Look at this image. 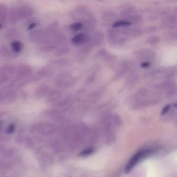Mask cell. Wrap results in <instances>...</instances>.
I'll return each instance as SVG.
<instances>
[{
	"mask_svg": "<svg viewBox=\"0 0 177 177\" xmlns=\"http://www.w3.org/2000/svg\"><path fill=\"white\" fill-rule=\"evenodd\" d=\"M152 151L150 150H144L137 152L127 163L125 170L126 173L128 174L130 172L141 159L149 155L150 154L152 153Z\"/></svg>",
	"mask_w": 177,
	"mask_h": 177,
	"instance_id": "cell-1",
	"label": "cell"
},
{
	"mask_svg": "<svg viewBox=\"0 0 177 177\" xmlns=\"http://www.w3.org/2000/svg\"><path fill=\"white\" fill-rule=\"evenodd\" d=\"M19 20H23L31 17L34 13V10L32 7L28 5H22L16 9Z\"/></svg>",
	"mask_w": 177,
	"mask_h": 177,
	"instance_id": "cell-2",
	"label": "cell"
},
{
	"mask_svg": "<svg viewBox=\"0 0 177 177\" xmlns=\"http://www.w3.org/2000/svg\"><path fill=\"white\" fill-rule=\"evenodd\" d=\"M32 69L30 65H28L27 64L21 65L16 70L15 81H17L21 80L22 78L30 75L32 73Z\"/></svg>",
	"mask_w": 177,
	"mask_h": 177,
	"instance_id": "cell-3",
	"label": "cell"
},
{
	"mask_svg": "<svg viewBox=\"0 0 177 177\" xmlns=\"http://www.w3.org/2000/svg\"><path fill=\"white\" fill-rule=\"evenodd\" d=\"M17 98L18 94L16 91L13 89H10L3 92L2 101L6 103H10L16 100Z\"/></svg>",
	"mask_w": 177,
	"mask_h": 177,
	"instance_id": "cell-4",
	"label": "cell"
},
{
	"mask_svg": "<svg viewBox=\"0 0 177 177\" xmlns=\"http://www.w3.org/2000/svg\"><path fill=\"white\" fill-rule=\"evenodd\" d=\"M49 88L46 84H42L39 86L35 90L34 95L37 98H42L47 95L49 92Z\"/></svg>",
	"mask_w": 177,
	"mask_h": 177,
	"instance_id": "cell-5",
	"label": "cell"
},
{
	"mask_svg": "<svg viewBox=\"0 0 177 177\" xmlns=\"http://www.w3.org/2000/svg\"><path fill=\"white\" fill-rule=\"evenodd\" d=\"M15 65L11 64H5L0 68V72L10 77L16 72Z\"/></svg>",
	"mask_w": 177,
	"mask_h": 177,
	"instance_id": "cell-6",
	"label": "cell"
},
{
	"mask_svg": "<svg viewBox=\"0 0 177 177\" xmlns=\"http://www.w3.org/2000/svg\"><path fill=\"white\" fill-rule=\"evenodd\" d=\"M88 37L85 34L80 33L77 34L73 37L72 40V43L77 45H81L86 43V42L88 41Z\"/></svg>",
	"mask_w": 177,
	"mask_h": 177,
	"instance_id": "cell-7",
	"label": "cell"
},
{
	"mask_svg": "<svg viewBox=\"0 0 177 177\" xmlns=\"http://www.w3.org/2000/svg\"><path fill=\"white\" fill-rule=\"evenodd\" d=\"M61 92L60 90L56 89H53L49 92L47 94V100L49 102H52L58 100L59 98H61Z\"/></svg>",
	"mask_w": 177,
	"mask_h": 177,
	"instance_id": "cell-8",
	"label": "cell"
},
{
	"mask_svg": "<svg viewBox=\"0 0 177 177\" xmlns=\"http://www.w3.org/2000/svg\"><path fill=\"white\" fill-rule=\"evenodd\" d=\"M7 18V9L3 4L0 3V25L5 24Z\"/></svg>",
	"mask_w": 177,
	"mask_h": 177,
	"instance_id": "cell-9",
	"label": "cell"
},
{
	"mask_svg": "<svg viewBox=\"0 0 177 177\" xmlns=\"http://www.w3.org/2000/svg\"><path fill=\"white\" fill-rule=\"evenodd\" d=\"M57 49L55 45L53 44H46L45 45H42L38 48V50L41 53H49L50 52H53Z\"/></svg>",
	"mask_w": 177,
	"mask_h": 177,
	"instance_id": "cell-10",
	"label": "cell"
},
{
	"mask_svg": "<svg viewBox=\"0 0 177 177\" xmlns=\"http://www.w3.org/2000/svg\"><path fill=\"white\" fill-rule=\"evenodd\" d=\"M51 70L48 67H43L40 69L36 74V77L40 80L42 78L49 76Z\"/></svg>",
	"mask_w": 177,
	"mask_h": 177,
	"instance_id": "cell-11",
	"label": "cell"
},
{
	"mask_svg": "<svg viewBox=\"0 0 177 177\" xmlns=\"http://www.w3.org/2000/svg\"><path fill=\"white\" fill-rule=\"evenodd\" d=\"M9 20L11 24H15L18 22V17L17 15L16 9H12L9 13Z\"/></svg>",
	"mask_w": 177,
	"mask_h": 177,
	"instance_id": "cell-12",
	"label": "cell"
},
{
	"mask_svg": "<svg viewBox=\"0 0 177 177\" xmlns=\"http://www.w3.org/2000/svg\"><path fill=\"white\" fill-rule=\"evenodd\" d=\"M11 48L12 50L15 53H19L22 50L23 48V45L21 42L18 41H14L11 44Z\"/></svg>",
	"mask_w": 177,
	"mask_h": 177,
	"instance_id": "cell-13",
	"label": "cell"
},
{
	"mask_svg": "<svg viewBox=\"0 0 177 177\" xmlns=\"http://www.w3.org/2000/svg\"><path fill=\"white\" fill-rule=\"evenodd\" d=\"M130 22L128 20H119L117 22H115L113 24V27L114 28H119V27H127L128 26L130 25Z\"/></svg>",
	"mask_w": 177,
	"mask_h": 177,
	"instance_id": "cell-14",
	"label": "cell"
},
{
	"mask_svg": "<svg viewBox=\"0 0 177 177\" xmlns=\"http://www.w3.org/2000/svg\"><path fill=\"white\" fill-rule=\"evenodd\" d=\"M104 35L102 33L100 32H97L95 35H94L93 39H92V42L93 43L95 44L96 45L100 44L104 40Z\"/></svg>",
	"mask_w": 177,
	"mask_h": 177,
	"instance_id": "cell-15",
	"label": "cell"
},
{
	"mask_svg": "<svg viewBox=\"0 0 177 177\" xmlns=\"http://www.w3.org/2000/svg\"><path fill=\"white\" fill-rule=\"evenodd\" d=\"M0 55L5 58H9V57H12V53L10 52L9 49H7L6 46H3L0 47Z\"/></svg>",
	"mask_w": 177,
	"mask_h": 177,
	"instance_id": "cell-16",
	"label": "cell"
},
{
	"mask_svg": "<svg viewBox=\"0 0 177 177\" xmlns=\"http://www.w3.org/2000/svg\"><path fill=\"white\" fill-rule=\"evenodd\" d=\"M70 51V49L67 47H62L59 49L55 53V55L57 56H60L64 55L66 53H68Z\"/></svg>",
	"mask_w": 177,
	"mask_h": 177,
	"instance_id": "cell-17",
	"label": "cell"
},
{
	"mask_svg": "<svg viewBox=\"0 0 177 177\" xmlns=\"http://www.w3.org/2000/svg\"><path fill=\"white\" fill-rule=\"evenodd\" d=\"M83 26V25L81 22H75L70 26V28L73 30L78 31V30L82 29Z\"/></svg>",
	"mask_w": 177,
	"mask_h": 177,
	"instance_id": "cell-18",
	"label": "cell"
},
{
	"mask_svg": "<svg viewBox=\"0 0 177 177\" xmlns=\"http://www.w3.org/2000/svg\"><path fill=\"white\" fill-rule=\"evenodd\" d=\"M159 38L157 37H150V38H148L147 40L148 43L151 44V45L156 44L159 42Z\"/></svg>",
	"mask_w": 177,
	"mask_h": 177,
	"instance_id": "cell-19",
	"label": "cell"
},
{
	"mask_svg": "<svg viewBox=\"0 0 177 177\" xmlns=\"http://www.w3.org/2000/svg\"><path fill=\"white\" fill-rule=\"evenodd\" d=\"M171 109V105H166L165 107H164L163 109L162 110V111L161 112V115H165V114L167 113V112H168L169 110Z\"/></svg>",
	"mask_w": 177,
	"mask_h": 177,
	"instance_id": "cell-20",
	"label": "cell"
},
{
	"mask_svg": "<svg viewBox=\"0 0 177 177\" xmlns=\"http://www.w3.org/2000/svg\"><path fill=\"white\" fill-rule=\"evenodd\" d=\"M93 150L92 149H88L85 151H84L83 152L81 153V155H88L89 154L92 153L93 152Z\"/></svg>",
	"mask_w": 177,
	"mask_h": 177,
	"instance_id": "cell-21",
	"label": "cell"
},
{
	"mask_svg": "<svg viewBox=\"0 0 177 177\" xmlns=\"http://www.w3.org/2000/svg\"><path fill=\"white\" fill-rule=\"evenodd\" d=\"M151 65V62H148V61H145V62H142L141 65V66L142 68H148V67H150Z\"/></svg>",
	"mask_w": 177,
	"mask_h": 177,
	"instance_id": "cell-22",
	"label": "cell"
},
{
	"mask_svg": "<svg viewBox=\"0 0 177 177\" xmlns=\"http://www.w3.org/2000/svg\"><path fill=\"white\" fill-rule=\"evenodd\" d=\"M37 26V24L36 23H34V22H33V23H31L30 24L29 26L28 29L29 30H32L34 28Z\"/></svg>",
	"mask_w": 177,
	"mask_h": 177,
	"instance_id": "cell-23",
	"label": "cell"
},
{
	"mask_svg": "<svg viewBox=\"0 0 177 177\" xmlns=\"http://www.w3.org/2000/svg\"><path fill=\"white\" fill-rule=\"evenodd\" d=\"M9 129L10 132H13V131L14 129V125H12L10 126V127H9Z\"/></svg>",
	"mask_w": 177,
	"mask_h": 177,
	"instance_id": "cell-24",
	"label": "cell"
},
{
	"mask_svg": "<svg viewBox=\"0 0 177 177\" xmlns=\"http://www.w3.org/2000/svg\"><path fill=\"white\" fill-rule=\"evenodd\" d=\"M1 27H2V25H0V29L1 28Z\"/></svg>",
	"mask_w": 177,
	"mask_h": 177,
	"instance_id": "cell-25",
	"label": "cell"
}]
</instances>
